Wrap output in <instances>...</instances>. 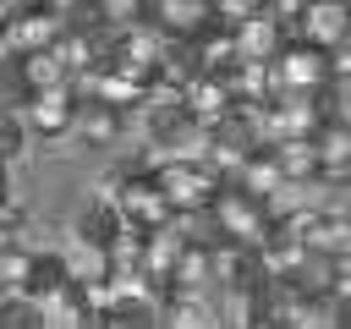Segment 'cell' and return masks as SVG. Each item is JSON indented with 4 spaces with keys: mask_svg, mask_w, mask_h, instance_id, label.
Returning a JSON list of instances; mask_svg holds the SVG:
<instances>
[{
    "mask_svg": "<svg viewBox=\"0 0 351 329\" xmlns=\"http://www.w3.org/2000/svg\"><path fill=\"white\" fill-rule=\"evenodd\" d=\"M208 219H214L219 236H230V241H252V247H263V236L274 230L269 192H252V186H241V181H225V186H219Z\"/></svg>",
    "mask_w": 351,
    "mask_h": 329,
    "instance_id": "1",
    "label": "cell"
},
{
    "mask_svg": "<svg viewBox=\"0 0 351 329\" xmlns=\"http://www.w3.org/2000/svg\"><path fill=\"white\" fill-rule=\"evenodd\" d=\"M154 175H159V186L170 192L176 214H208L214 197H219V186H225V175H219L208 159H181V154H176V159H159Z\"/></svg>",
    "mask_w": 351,
    "mask_h": 329,
    "instance_id": "2",
    "label": "cell"
},
{
    "mask_svg": "<svg viewBox=\"0 0 351 329\" xmlns=\"http://www.w3.org/2000/svg\"><path fill=\"white\" fill-rule=\"evenodd\" d=\"M77 110H82V93H77V82H60V88H38L33 99H27V126H33V137H44V143H55V137H66V132H77Z\"/></svg>",
    "mask_w": 351,
    "mask_h": 329,
    "instance_id": "3",
    "label": "cell"
},
{
    "mask_svg": "<svg viewBox=\"0 0 351 329\" xmlns=\"http://www.w3.org/2000/svg\"><path fill=\"white\" fill-rule=\"evenodd\" d=\"M0 22H5L16 55H27V49H49V44L60 38V27H66V16L49 11L44 0H11V11H5Z\"/></svg>",
    "mask_w": 351,
    "mask_h": 329,
    "instance_id": "4",
    "label": "cell"
},
{
    "mask_svg": "<svg viewBox=\"0 0 351 329\" xmlns=\"http://www.w3.org/2000/svg\"><path fill=\"white\" fill-rule=\"evenodd\" d=\"M274 71H280L285 88H329V77H335V49H324V44H313V38H291V44L280 49Z\"/></svg>",
    "mask_w": 351,
    "mask_h": 329,
    "instance_id": "5",
    "label": "cell"
},
{
    "mask_svg": "<svg viewBox=\"0 0 351 329\" xmlns=\"http://www.w3.org/2000/svg\"><path fill=\"white\" fill-rule=\"evenodd\" d=\"M148 137L159 148H186V143H203L208 137V121L186 99H154L148 104Z\"/></svg>",
    "mask_w": 351,
    "mask_h": 329,
    "instance_id": "6",
    "label": "cell"
},
{
    "mask_svg": "<svg viewBox=\"0 0 351 329\" xmlns=\"http://www.w3.org/2000/svg\"><path fill=\"white\" fill-rule=\"evenodd\" d=\"M132 219L121 214V203L104 192V197H93L82 214H77V241L88 247V252H110L115 241H121V230H126Z\"/></svg>",
    "mask_w": 351,
    "mask_h": 329,
    "instance_id": "7",
    "label": "cell"
},
{
    "mask_svg": "<svg viewBox=\"0 0 351 329\" xmlns=\"http://www.w3.org/2000/svg\"><path fill=\"white\" fill-rule=\"evenodd\" d=\"M230 33H236V55H241V60H280V49L291 44V33H285L269 11L230 22Z\"/></svg>",
    "mask_w": 351,
    "mask_h": 329,
    "instance_id": "8",
    "label": "cell"
},
{
    "mask_svg": "<svg viewBox=\"0 0 351 329\" xmlns=\"http://www.w3.org/2000/svg\"><path fill=\"white\" fill-rule=\"evenodd\" d=\"M302 38L324 44V49H340V44L351 38V0H307Z\"/></svg>",
    "mask_w": 351,
    "mask_h": 329,
    "instance_id": "9",
    "label": "cell"
},
{
    "mask_svg": "<svg viewBox=\"0 0 351 329\" xmlns=\"http://www.w3.org/2000/svg\"><path fill=\"white\" fill-rule=\"evenodd\" d=\"M99 324H110V329L159 324V296H154V291H132V285H115V291H110V302H104V313H99Z\"/></svg>",
    "mask_w": 351,
    "mask_h": 329,
    "instance_id": "10",
    "label": "cell"
},
{
    "mask_svg": "<svg viewBox=\"0 0 351 329\" xmlns=\"http://www.w3.org/2000/svg\"><path fill=\"white\" fill-rule=\"evenodd\" d=\"M154 16H159L176 38H197V33H208L214 22H225V16L214 11V0H154Z\"/></svg>",
    "mask_w": 351,
    "mask_h": 329,
    "instance_id": "11",
    "label": "cell"
},
{
    "mask_svg": "<svg viewBox=\"0 0 351 329\" xmlns=\"http://www.w3.org/2000/svg\"><path fill=\"white\" fill-rule=\"evenodd\" d=\"M77 132H82L88 143H121V132H126V110L110 104V99H99V93H82Z\"/></svg>",
    "mask_w": 351,
    "mask_h": 329,
    "instance_id": "12",
    "label": "cell"
},
{
    "mask_svg": "<svg viewBox=\"0 0 351 329\" xmlns=\"http://www.w3.org/2000/svg\"><path fill=\"white\" fill-rule=\"evenodd\" d=\"M71 274H77V269H71L60 252H33L27 280H22V291H16V296H33V302L44 307V302H55V296H60V285H66Z\"/></svg>",
    "mask_w": 351,
    "mask_h": 329,
    "instance_id": "13",
    "label": "cell"
},
{
    "mask_svg": "<svg viewBox=\"0 0 351 329\" xmlns=\"http://www.w3.org/2000/svg\"><path fill=\"white\" fill-rule=\"evenodd\" d=\"M230 181H241V186H252V192H269V197H274L280 186H291V181H285V164H280V148H274V143H258V148L241 159V170H236Z\"/></svg>",
    "mask_w": 351,
    "mask_h": 329,
    "instance_id": "14",
    "label": "cell"
},
{
    "mask_svg": "<svg viewBox=\"0 0 351 329\" xmlns=\"http://www.w3.org/2000/svg\"><path fill=\"white\" fill-rule=\"evenodd\" d=\"M186 104L214 126L219 115H230V110H236V93H230V82H225V71H203V77L186 88Z\"/></svg>",
    "mask_w": 351,
    "mask_h": 329,
    "instance_id": "15",
    "label": "cell"
},
{
    "mask_svg": "<svg viewBox=\"0 0 351 329\" xmlns=\"http://www.w3.org/2000/svg\"><path fill=\"white\" fill-rule=\"evenodd\" d=\"M22 60V71H27V82H33V93L38 88H60V82H71V66L60 60V49L49 44V49H27V55H16Z\"/></svg>",
    "mask_w": 351,
    "mask_h": 329,
    "instance_id": "16",
    "label": "cell"
},
{
    "mask_svg": "<svg viewBox=\"0 0 351 329\" xmlns=\"http://www.w3.org/2000/svg\"><path fill=\"white\" fill-rule=\"evenodd\" d=\"M27 99H33V82H27L22 60L11 55V60L0 66V110H27Z\"/></svg>",
    "mask_w": 351,
    "mask_h": 329,
    "instance_id": "17",
    "label": "cell"
},
{
    "mask_svg": "<svg viewBox=\"0 0 351 329\" xmlns=\"http://www.w3.org/2000/svg\"><path fill=\"white\" fill-rule=\"evenodd\" d=\"M27 115L22 110H0V159H16L22 148H27Z\"/></svg>",
    "mask_w": 351,
    "mask_h": 329,
    "instance_id": "18",
    "label": "cell"
},
{
    "mask_svg": "<svg viewBox=\"0 0 351 329\" xmlns=\"http://www.w3.org/2000/svg\"><path fill=\"white\" fill-rule=\"evenodd\" d=\"M27 263H33V247H22V241L0 247V280H5L11 291H22V280H27Z\"/></svg>",
    "mask_w": 351,
    "mask_h": 329,
    "instance_id": "19",
    "label": "cell"
},
{
    "mask_svg": "<svg viewBox=\"0 0 351 329\" xmlns=\"http://www.w3.org/2000/svg\"><path fill=\"white\" fill-rule=\"evenodd\" d=\"M263 11H269V16H274L285 33H291V38H302V22H307V0H269Z\"/></svg>",
    "mask_w": 351,
    "mask_h": 329,
    "instance_id": "20",
    "label": "cell"
},
{
    "mask_svg": "<svg viewBox=\"0 0 351 329\" xmlns=\"http://www.w3.org/2000/svg\"><path fill=\"white\" fill-rule=\"evenodd\" d=\"M269 0H214V11L225 16V22H241V16H258Z\"/></svg>",
    "mask_w": 351,
    "mask_h": 329,
    "instance_id": "21",
    "label": "cell"
},
{
    "mask_svg": "<svg viewBox=\"0 0 351 329\" xmlns=\"http://www.w3.org/2000/svg\"><path fill=\"white\" fill-rule=\"evenodd\" d=\"M335 77H351V38L335 49Z\"/></svg>",
    "mask_w": 351,
    "mask_h": 329,
    "instance_id": "22",
    "label": "cell"
},
{
    "mask_svg": "<svg viewBox=\"0 0 351 329\" xmlns=\"http://www.w3.org/2000/svg\"><path fill=\"white\" fill-rule=\"evenodd\" d=\"M44 5H49V11H60V16H71V11H82L88 0H44Z\"/></svg>",
    "mask_w": 351,
    "mask_h": 329,
    "instance_id": "23",
    "label": "cell"
},
{
    "mask_svg": "<svg viewBox=\"0 0 351 329\" xmlns=\"http://www.w3.org/2000/svg\"><path fill=\"white\" fill-rule=\"evenodd\" d=\"M11 55H16V44H11V33H5V22H0V66H5Z\"/></svg>",
    "mask_w": 351,
    "mask_h": 329,
    "instance_id": "24",
    "label": "cell"
},
{
    "mask_svg": "<svg viewBox=\"0 0 351 329\" xmlns=\"http://www.w3.org/2000/svg\"><path fill=\"white\" fill-rule=\"evenodd\" d=\"M5 164H11V159H0V203H5Z\"/></svg>",
    "mask_w": 351,
    "mask_h": 329,
    "instance_id": "25",
    "label": "cell"
},
{
    "mask_svg": "<svg viewBox=\"0 0 351 329\" xmlns=\"http://www.w3.org/2000/svg\"><path fill=\"white\" fill-rule=\"evenodd\" d=\"M5 302H11V285H5V280H0V313H5Z\"/></svg>",
    "mask_w": 351,
    "mask_h": 329,
    "instance_id": "26",
    "label": "cell"
},
{
    "mask_svg": "<svg viewBox=\"0 0 351 329\" xmlns=\"http://www.w3.org/2000/svg\"><path fill=\"white\" fill-rule=\"evenodd\" d=\"M5 11H11V0H0V16H5Z\"/></svg>",
    "mask_w": 351,
    "mask_h": 329,
    "instance_id": "27",
    "label": "cell"
}]
</instances>
